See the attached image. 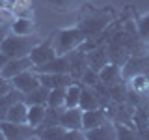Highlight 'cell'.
Wrapping results in <instances>:
<instances>
[{"label":"cell","mask_w":149,"mask_h":140,"mask_svg":"<svg viewBox=\"0 0 149 140\" xmlns=\"http://www.w3.org/2000/svg\"><path fill=\"white\" fill-rule=\"evenodd\" d=\"M39 41L34 36H17V34H9L6 39L0 43V52H4L8 58H22L28 56L30 50L34 49V45H37Z\"/></svg>","instance_id":"1"},{"label":"cell","mask_w":149,"mask_h":140,"mask_svg":"<svg viewBox=\"0 0 149 140\" xmlns=\"http://www.w3.org/2000/svg\"><path fill=\"white\" fill-rule=\"evenodd\" d=\"M84 39H86V36H84L80 28H65V30H60L52 37V45H54L56 54L60 56V54H67L74 49H78Z\"/></svg>","instance_id":"2"},{"label":"cell","mask_w":149,"mask_h":140,"mask_svg":"<svg viewBox=\"0 0 149 140\" xmlns=\"http://www.w3.org/2000/svg\"><path fill=\"white\" fill-rule=\"evenodd\" d=\"M112 19H114V13L110 11V8H106V11H91L88 17H84L80 21L78 28L84 32L86 37H91L101 34L102 30H106V26L112 22Z\"/></svg>","instance_id":"3"},{"label":"cell","mask_w":149,"mask_h":140,"mask_svg":"<svg viewBox=\"0 0 149 140\" xmlns=\"http://www.w3.org/2000/svg\"><path fill=\"white\" fill-rule=\"evenodd\" d=\"M0 131H2L4 138L11 140H24L36 136V127H32L30 123H13L8 120H0Z\"/></svg>","instance_id":"4"},{"label":"cell","mask_w":149,"mask_h":140,"mask_svg":"<svg viewBox=\"0 0 149 140\" xmlns=\"http://www.w3.org/2000/svg\"><path fill=\"white\" fill-rule=\"evenodd\" d=\"M123 71H121V78H129L140 73H147L149 71V54H132L129 56V60L123 65Z\"/></svg>","instance_id":"5"},{"label":"cell","mask_w":149,"mask_h":140,"mask_svg":"<svg viewBox=\"0 0 149 140\" xmlns=\"http://www.w3.org/2000/svg\"><path fill=\"white\" fill-rule=\"evenodd\" d=\"M30 60L34 65H41V64H47L50 62L52 58H56V50H54V45H52V37L50 39H47L45 43H37L34 45V49L30 50Z\"/></svg>","instance_id":"6"},{"label":"cell","mask_w":149,"mask_h":140,"mask_svg":"<svg viewBox=\"0 0 149 140\" xmlns=\"http://www.w3.org/2000/svg\"><path fill=\"white\" fill-rule=\"evenodd\" d=\"M32 60L30 56H22V58H9L6 65H4L2 69H0V75H2L4 78H8V80H11L15 75H19L21 71H26V69H32Z\"/></svg>","instance_id":"7"},{"label":"cell","mask_w":149,"mask_h":140,"mask_svg":"<svg viewBox=\"0 0 149 140\" xmlns=\"http://www.w3.org/2000/svg\"><path fill=\"white\" fill-rule=\"evenodd\" d=\"M11 86L17 88L19 92L22 93H28L30 90H34V88L39 86V78H37V73H34L32 69H26V71H21L19 75L11 78Z\"/></svg>","instance_id":"8"},{"label":"cell","mask_w":149,"mask_h":140,"mask_svg":"<svg viewBox=\"0 0 149 140\" xmlns=\"http://www.w3.org/2000/svg\"><path fill=\"white\" fill-rule=\"evenodd\" d=\"M69 56V75L74 80H80V77L84 71L88 69V60H86V52L80 49H74L71 52H67Z\"/></svg>","instance_id":"9"},{"label":"cell","mask_w":149,"mask_h":140,"mask_svg":"<svg viewBox=\"0 0 149 140\" xmlns=\"http://www.w3.org/2000/svg\"><path fill=\"white\" fill-rule=\"evenodd\" d=\"M37 78H39V84L47 86L49 90H52V88H60V86L67 88L69 84L77 82L69 73H37Z\"/></svg>","instance_id":"10"},{"label":"cell","mask_w":149,"mask_h":140,"mask_svg":"<svg viewBox=\"0 0 149 140\" xmlns=\"http://www.w3.org/2000/svg\"><path fill=\"white\" fill-rule=\"evenodd\" d=\"M86 60H88V67L93 69V71H97V73L110 62L104 45H99V47H93V49L86 50Z\"/></svg>","instance_id":"11"},{"label":"cell","mask_w":149,"mask_h":140,"mask_svg":"<svg viewBox=\"0 0 149 140\" xmlns=\"http://www.w3.org/2000/svg\"><path fill=\"white\" fill-rule=\"evenodd\" d=\"M86 133V138L88 140H116L118 134H116V125H112L108 120H104L99 127L95 129H90V131H84Z\"/></svg>","instance_id":"12"},{"label":"cell","mask_w":149,"mask_h":140,"mask_svg":"<svg viewBox=\"0 0 149 140\" xmlns=\"http://www.w3.org/2000/svg\"><path fill=\"white\" fill-rule=\"evenodd\" d=\"M106 112L102 106L99 108H91V110H82V131H90L99 127L102 121L106 120Z\"/></svg>","instance_id":"13"},{"label":"cell","mask_w":149,"mask_h":140,"mask_svg":"<svg viewBox=\"0 0 149 140\" xmlns=\"http://www.w3.org/2000/svg\"><path fill=\"white\" fill-rule=\"evenodd\" d=\"M60 125L65 129H82V108L80 106L65 108L60 118Z\"/></svg>","instance_id":"14"},{"label":"cell","mask_w":149,"mask_h":140,"mask_svg":"<svg viewBox=\"0 0 149 140\" xmlns=\"http://www.w3.org/2000/svg\"><path fill=\"white\" fill-rule=\"evenodd\" d=\"M78 106L82 110H91V108H99L101 103H99V97L95 93V88L91 86H84L80 88V101H78Z\"/></svg>","instance_id":"15"},{"label":"cell","mask_w":149,"mask_h":140,"mask_svg":"<svg viewBox=\"0 0 149 140\" xmlns=\"http://www.w3.org/2000/svg\"><path fill=\"white\" fill-rule=\"evenodd\" d=\"M99 80L104 84V86H112V84L119 82L121 80V71H119V65L114 62H108L104 67L99 71Z\"/></svg>","instance_id":"16"},{"label":"cell","mask_w":149,"mask_h":140,"mask_svg":"<svg viewBox=\"0 0 149 140\" xmlns=\"http://www.w3.org/2000/svg\"><path fill=\"white\" fill-rule=\"evenodd\" d=\"M17 101H24V93L19 92L17 88H11L8 93L0 95V120H6V114H8L9 106Z\"/></svg>","instance_id":"17"},{"label":"cell","mask_w":149,"mask_h":140,"mask_svg":"<svg viewBox=\"0 0 149 140\" xmlns=\"http://www.w3.org/2000/svg\"><path fill=\"white\" fill-rule=\"evenodd\" d=\"M26 116H28V105L24 101H17L9 106L6 120L13 121V123H26Z\"/></svg>","instance_id":"18"},{"label":"cell","mask_w":149,"mask_h":140,"mask_svg":"<svg viewBox=\"0 0 149 140\" xmlns=\"http://www.w3.org/2000/svg\"><path fill=\"white\" fill-rule=\"evenodd\" d=\"M49 88L39 84L37 88L30 90L28 93H24V103L26 105H47V97H49Z\"/></svg>","instance_id":"19"},{"label":"cell","mask_w":149,"mask_h":140,"mask_svg":"<svg viewBox=\"0 0 149 140\" xmlns=\"http://www.w3.org/2000/svg\"><path fill=\"white\" fill-rule=\"evenodd\" d=\"M80 88H82V84H78V82H73L65 88V103H63L65 108H74V106H78V101H80Z\"/></svg>","instance_id":"20"},{"label":"cell","mask_w":149,"mask_h":140,"mask_svg":"<svg viewBox=\"0 0 149 140\" xmlns=\"http://www.w3.org/2000/svg\"><path fill=\"white\" fill-rule=\"evenodd\" d=\"M45 105H28V116L26 123H30L32 127H39L41 121L45 118Z\"/></svg>","instance_id":"21"},{"label":"cell","mask_w":149,"mask_h":140,"mask_svg":"<svg viewBox=\"0 0 149 140\" xmlns=\"http://www.w3.org/2000/svg\"><path fill=\"white\" fill-rule=\"evenodd\" d=\"M60 118H62V108H58V106H47L45 108V118L41 121V125L36 127V129L50 127V125H60Z\"/></svg>","instance_id":"22"},{"label":"cell","mask_w":149,"mask_h":140,"mask_svg":"<svg viewBox=\"0 0 149 140\" xmlns=\"http://www.w3.org/2000/svg\"><path fill=\"white\" fill-rule=\"evenodd\" d=\"M65 133V127L62 125H50V127H43V129H36V136L39 138H49V140H60Z\"/></svg>","instance_id":"23"},{"label":"cell","mask_w":149,"mask_h":140,"mask_svg":"<svg viewBox=\"0 0 149 140\" xmlns=\"http://www.w3.org/2000/svg\"><path fill=\"white\" fill-rule=\"evenodd\" d=\"M129 90L130 92H147L149 90V78L146 73H140V75H134V77L129 78Z\"/></svg>","instance_id":"24"},{"label":"cell","mask_w":149,"mask_h":140,"mask_svg":"<svg viewBox=\"0 0 149 140\" xmlns=\"http://www.w3.org/2000/svg\"><path fill=\"white\" fill-rule=\"evenodd\" d=\"M11 32L17 34V36H30L32 32H34V22H32L30 19L21 17L11 24Z\"/></svg>","instance_id":"25"},{"label":"cell","mask_w":149,"mask_h":140,"mask_svg":"<svg viewBox=\"0 0 149 140\" xmlns=\"http://www.w3.org/2000/svg\"><path fill=\"white\" fill-rule=\"evenodd\" d=\"M63 103H65V86L52 88L49 92V97H47V106H58V108H62Z\"/></svg>","instance_id":"26"},{"label":"cell","mask_w":149,"mask_h":140,"mask_svg":"<svg viewBox=\"0 0 149 140\" xmlns=\"http://www.w3.org/2000/svg\"><path fill=\"white\" fill-rule=\"evenodd\" d=\"M136 32H138L140 41H142L143 45H149V13H147V15H143V17L138 21Z\"/></svg>","instance_id":"27"},{"label":"cell","mask_w":149,"mask_h":140,"mask_svg":"<svg viewBox=\"0 0 149 140\" xmlns=\"http://www.w3.org/2000/svg\"><path fill=\"white\" fill-rule=\"evenodd\" d=\"M97 82H99V73L88 67L86 71H84V75L80 77V84H84V86H91V88H93Z\"/></svg>","instance_id":"28"},{"label":"cell","mask_w":149,"mask_h":140,"mask_svg":"<svg viewBox=\"0 0 149 140\" xmlns=\"http://www.w3.org/2000/svg\"><path fill=\"white\" fill-rule=\"evenodd\" d=\"M116 134H118V138H136L138 136V133L132 127L123 125V123H118V125H116Z\"/></svg>","instance_id":"29"},{"label":"cell","mask_w":149,"mask_h":140,"mask_svg":"<svg viewBox=\"0 0 149 140\" xmlns=\"http://www.w3.org/2000/svg\"><path fill=\"white\" fill-rule=\"evenodd\" d=\"M11 82L8 80V78H4L2 75H0V95H4V93H8L9 90H11Z\"/></svg>","instance_id":"30"},{"label":"cell","mask_w":149,"mask_h":140,"mask_svg":"<svg viewBox=\"0 0 149 140\" xmlns=\"http://www.w3.org/2000/svg\"><path fill=\"white\" fill-rule=\"evenodd\" d=\"M9 34H11V24H4V22H0V43H2Z\"/></svg>","instance_id":"31"},{"label":"cell","mask_w":149,"mask_h":140,"mask_svg":"<svg viewBox=\"0 0 149 140\" xmlns=\"http://www.w3.org/2000/svg\"><path fill=\"white\" fill-rule=\"evenodd\" d=\"M71 2L73 0H50V4L56 8H60V9H67L69 6H71Z\"/></svg>","instance_id":"32"},{"label":"cell","mask_w":149,"mask_h":140,"mask_svg":"<svg viewBox=\"0 0 149 140\" xmlns=\"http://www.w3.org/2000/svg\"><path fill=\"white\" fill-rule=\"evenodd\" d=\"M8 60H9V58H8L6 54H4V52H0V69H2L4 65H6V62H8Z\"/></svg>","instance_id":"33"},{"label":"cell","mask_w":149,"mask_h":140,"mask_svg":"<svg viewBox=\"0 0 149 140\" xmlns=\"http://www.w3.org/2000/svg\"><path fill=\"white\" fill-rule=\"evenodd\" d=\"M146 75H147V78H149V71H147V73H146Z\"/></svg>","instance_id":"34"},{"label":"cell","mask_w":149,"mask_h":140,"mask_svg":"<svg viewBox=\"0 0 149 140\" xmlns=\"http://www.w3.org/2000/svg\"><path fill=\"white\" fill-rule=\"evenodd\" d=\"M0 22H2V17H0Z\"/></svg>","instance_id":"35"}]
</instances>
